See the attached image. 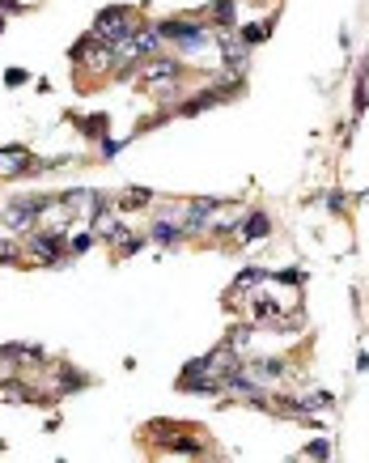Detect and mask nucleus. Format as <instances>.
I'll use <instances>...</instances> for the list:
<instances>
[{
	"mask_svg": "<svg viewBox=\"0 0 369 463\" xmlns=\"http://www.w3.org/2000/svg\"><path fill=\"white\" fill-rule=\"evenodd\" d=\"M327 208H331V213H344V208H348L344 191H331V196H327Z\"/></svg>",
	"mask_w": 369,
	"mask_h": 463,
	"instance_id": "24",
	"label": "nucleus"
},
{
	"mask_svg": "<svg viewBox=\"0 0 369 463\" xmlns=\"http://www.w3.org/2000/svg\"><path fill=\"white\" fill-rule=\"evenodd\" d=\"M238 0H212V21H221V26H234L238 21Z\"/></svg>",
	"mask_w": 369,
	"mask_h": 463,
	"instance_id": "15",
	"label": "nucleus"
},
{
	"mask_svg": "<svg viewBox=\"0 0 369 463\" xmlns=\"http://www.w3.org/2000/svg\"><path fill=\"white\" fill-rule=\"evenodd\" d=\"M212 208H221V200H195V204H187L183 234H204L212 225Z\"/></svg>",
	"mask_w": 369,
	"mask_h": 463,
	"instance_id": "7",
	"label": "nucleus"
},
{
	"mask_svg": "<svg viewBox=\"0 0 369 463\" xmlns=\"http://www.w3.org/2000/svg\"><path fill=\"white\" fill-rule=\"evenodd\" d=\"M259 281H268L263 268H246V272H238V289H259Z\"/></svg>",
	"mask_w": 369,
	"mask_h": 463,
	"instance_id": "17",
	"label": "nucleus"
},
{
	"mask_svg": "<svg viewBox=\"0 0 369 463\" xmlns=\"http://www.w3.org/2000/svg\"><path fill=\"white\" fill-rule=\"evenodd\" d=\"M306 459H331V447L319 438V442H310V447H306Z\"/></svg>",
	"mask_w": 369,
	"mask_h": 463,
	"instance_id": "21",
	"label": "nucleus"
},
{
	"mask_svg": "<svg viewBox=\"0 0 369 463\" xmlns=\"http://www.w3.org/2000/svg\"><path fill=\"white\" fill-rule=\"evenodd\" d=\"M272 281H280V285H302V272H297V268H289V272H276Z\"/></svg>",
	"mask_w": 369,
	"mask_h": 463,
	"instance_id": "25",
	"label": "nucleus"
},
{
	"mask_svg": "<svg viewBox=\"0 0 369 463\" xmlns=\"http://www.w3.org/2000/svg\"><path fill=\"white\" fill-rule=\"evenodd\" d=\"M166 451H170V455H187V459H200V455H204V442H195V438H178V434H170V442H166Z\"/></svg>",
	"mask_w": 369,
	"mask_h": 463,
	"instance_id": "13",
	"label": "nucleus"
},
{
	"mask_svg": "<svg viewBox=\"0 0 369 463\" xmlns=\"http://www.w3.org/2000/svg\"><path fill=\"white\" fill-rule=\"evenodd\" d=\"M25 77H30L25 68H8V72H4V85H8V89H17V85H25Z\"/></svg>",
	"mask_w": 369,
	"mask_h": 463,
	"instance_id": "22",
	"label": "nucleus"
},
{
	"mask_svg": "<svg viewBox=\"0 0 369 463\" xmlns=\"http://www.w3.org/2000/svg\"><path fill=\"white\" fill-rule=\"evenodd\" d=\"M47 200H51V196H25V200H13L8 213H4V225H8V230H34L38 217H42V208H47Z\"/></svg>",
	"mask_w": 369,
	"mask_h": 463,
	"instance_id": "5",
	"label": "nucleus"
},
{
	"mask_svg": "<svg viewBox=\"0 0 369 463\" xmlns=\"http://www.w3.org/2000/svg\"><path fill=\"white\" fill-rule=\"evenodd\" d=\"M93 34H102L106 43H127L132 34H136V17H132V9L127 4H110V9H102L98 17H93Z\"/></svg>",
	"mask_w": 369,
	"mask_h": 463,
	"instance_id": "2",
	"label": "nucleus"
},
{
	"mask_svg": "<svg viewBox=\"0 0 369 463\" xmlns=\"http://www.w3.org/2000/svg\"><path fill=\"white\" fill-rule=\"evenodd\" d=\"M246 345H251V328L229 332V349H234V353H246Z\"/></svg>",
	"mask_w": 369,
	"mask_h": 463,
	"instance_id": "20",
	"label": "nucleus"
},
{
	"mask_svg": "<svg viewBox=\"0 0 369 463\" xmlns=\"http://www.w3.org/2000/svg\"><path fill=\"white\" fill-rule=\"evenodd\" d=\"M242 242H259L263 234H272V217L268 213H251V217H242Z\"/></svg>",
	"mask_w": 369,
	"mask_h": 463,
	"instance_id": "10",
	"label": "nucleus"
},
{
	"mask_svg": "<svg viewBox=\"0 0 369 463\" xmlns=\"http://www.w3.org/2000/svg\"><path fill=\"white\" fill-rule=\"evenodd\" d=\"M0 30H4V13H0Z\"/></svg>",
	"mask_w": 369,
	"mask_h": 463,
	"instance_id": "26",
	"label": "nucleus"
},
{
	"mask_svg": "<svg viewBox=\"0 0 369 463\" xmlns=\"http://www.w3.org/2000/svg\"><path fill=\"white\" fill-rule=\"evenodd\" d=\"M17 255H21V247H17L13 238H4V242H0V260H4V264H13Z\"/></svg>",
	"mask_w": 369,
	"mask_h": 463,
	"instance_id": "23",
	"label": "nucleus"
},
{
	"mask_svg": "<svg viewBox=\"0 0 369 463\" xmlns=\"http://www.w3.org/2000/svg\"><path fill=\"white\" fill-rule=\"evenodd\" d=\"M72 64L89 68V72H102V68H115V43H106L102 34H85L72 43Z\"/></svg>",
	"mask_w": 369,
	"mask_h": 463,
	"instance_id": "1",
	"label": "nucleus"
},
{
	"mask_svg": "<svg viewBox=\"0 0 369 463\" xmlns=\"http://www.w3.org/2000/svg\"><path fill=\"white\" fill-rule=\"evenodd\" d=\"M268 34H272V21H251V26H242V30H238V38H242L246 47H259Z\"/></svg>",
	"mask_w": 369,
	"mask_h": 463,
	"instance_id": "14",
	"label": "nucleus"
},
{
	"mask_svg": "<svg viewBox=\"0 0 369 463\" xmlns=\"http://www.w3.org/2000/svg\"><path fill=\"white\" fill-rule=\"evenodd\" d=\"M89 247H93V234H72L68 238V255H85Z\"/></svg>",
	"mask_w": 369,
	"mask_h": 463,
	"instance_id": "18",
	"label": "nucleus"
},
{
	"mask_svg": "<svg viewBox=\"0 0 369 463\" xmlns=\"http://www.w3.org/2000/svg\"><path fill=\"white\" fill-rule=\"evenodd\" d=\"M276 315H280V306H276V302L255 298V319H259V323H276Z\"/></svg>",
	"mask_w": 369,
	"mask_h": 463,
	"instance_id": "16",
	"label": "nucleus"
},
{
	"mask_svg": "<svg viewBox=\"0 0 369 463\" xmlns=\"http://www.w3.org/2000/svg\"><path fill=\"white\" fill-rule=\"evenodd\" d=\"M157 34H161L166 43L183 47V51H200V47H208V26H200V21L170 17V21H157Z\"/></svg>",
	"mask_w": 369,
	"mask_h": 463,
	"instance_id": "3",
	"label": "nucleus"
},
{
	"mask_svg": "<svg viewBox=\"0 0 369 463\" xmlns=\"http://www.w3.org/2000/svg\"><path fill=\"white\" fill-rule=\"evenodd\" d=\"M149 234H153V242H161V247H170V242L187 238V234H183V225H178V221H166V217H161V221H153V230H149Z\"/></svg>",
	"mask_w": 369,
	"mask_h": 463,
	"instance_id": "12",
	"label": "nucleus"
},
{
	"mask_svg": "<svg viewBox=\"0 0 369 463\" xmlns=\"http://www.w3.org/2000/svg\"><path fill=\"white\" fill-rule=\"evenodd\" d=\"M38 162H34V153L25 149V145H4L0 149V179H21L25 170H34Z\"/></svg>",
	"mask_w": 369,
	"mask_h": 463,
	"instance_id": "6",
	"label": "nucleus"
},
{
	"mask_svg": "<svg viewBox=\"0 0 369 463\" xmlns=\"http://www.w3.org/2000/svg\"><path fill=\"white\" fill-rule=\"evenodd\" d=\"M225 94H229V89H208V94H195V98H187V102H183V115H200V111L217 106Z\"/></svg>",
	"mask_w": 369,
	"mask_h": 463,
	"instance_id": "11",
	"label": "nucleus"
},
{
	"mask_svg": "<svg viewBox=\"0 0 369 463\" xmlns=\"http://www.w3.org/2000/svg\"><path fill=\"white\" fill-rule=\"evenodd\" d=\"M21 255H30L34 264H59V260L68 255V238H59V234H51V230L38 225V230H30Z\"/></svg>",
	"mask_w": 369,
	"mask_h": 463,
	"instance_id": "4",
	"label": "nucleus"
},
{
	"mask_svg": "<svg viewBox=\"0 0 369 463\" xmlns=\"http://www.w3.org/2000/svg\"><path fill=\"white\" fill-rule=\"evenodd\" d=\"M144 81L153 85V81H178V64L174 60H166V55H153V60H144Z\"/></svg>",
	"mask_w": 369,
	"mask_h": 463,
	"instance_id": "9",
	"label": "nucleus"
},
{
	"mask_svg": "<svg viewBox=\"0 0 369 463\" xmlns=\"http://www.w3.org/2000/svg\"><path fill=\"white\" fill-rule=\"evenodd\" d=\"M81 128H85V136H106V115H89Z\"/></svg>",
	"mask_w": 369,
	"mask_h": 463,
	"instance_id": "19",
	"label": "nucleus"
},
{
	"mask_svg": "<svg viewBox=\"0 0 369 463\" xmlns=\"http://www.w3.org/2000/svg\"><path fill=\"white\" fill-rule=\"evenodd\" d=\"M221 60H225L229 77H242L246 64H251V47H246L242 38H221Z\"/></svg>",
	"mask_w": 369,
	"mask_h": 463,
	"instance_id": "8",
	"label": "nucleus"
}]
</instances>
